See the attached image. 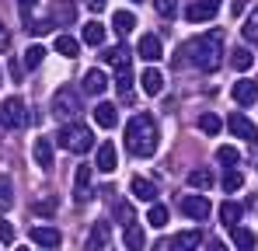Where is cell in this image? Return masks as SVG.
<instances>
[{"label": "cell", "instance_id": "4fadbf2b", "mask_svg": "<svg viewBox=\"0 0 258 251\" xmlns=\"http://www.w3.org/2000/svg\"><path fill=\"white\" fill-rule=\"evenodd\" d=\"M140 87H143V94L157 98V94L164 91V74H161V70H154V67H147V70L140 74Z\"/></svg>", "mask_w": 258, "mask_h": 251}, {"label": "cell", "instance_id": "cb8c5ba5", "mask_svg": "<svg viewBox=\"0 0 258 251\" xmlns=\"http://www.w3.org/2000/svg\"><path fill=\"white\" fill-rule=\"evenodd\" d=\"M105 87H108V77H105L101 70H87L84 74V91L87 94H101Z\"/></svg>", "mask_w": 258, "mask_h": 251}, {"label": "cell", "instance_id": "7c38bea8", "mask_svg": "<svg viewBox=\"0 0 258 251\" xmlns=\"http://www.w3.org/2000/svg\"><path fill=\"white\" fill-rule=\"evenodd\" d=\"M129 192H133V199L150 203V206H154V199H157V185H154V181H147V178H140V174L129 181Z\"/></svg>", "mask_w": 258, "mask_h": 251}, {"label": "cell", "instance_id": "603a6c76", "mask_svg": "<svg viewBox=\"0 0 258 251\" xmlns=\"http://www.w3.org/2000/svg\"><path fill=\"white\" fill-rule=\"evenodd\" d=\"M122 241H126L129 251H143V244H147V237H143V227L140 223H129L126 230H122Z\"/></svg>", "mask_w": 258, "mask_h": 251}, {"label": "cell", "instance_id": "ba28073f", "mask_svg": "<svg viewBox=\"0 0 258 251\" xmlns=\"http://www.w3.org/2000/svg\"><path fill=\"white\" fill-rule=\"evenodd\" d=\"M227 129L234 133V136H241V140H248V143H255L258 140V126L248 119V115H241V112H234L230 119H227Z\"/></svg>", "mask_w": 258, "mask_h": 251}, {"label": "cell", "instance_id": "d6986e66", "mask_svg": "<svg viewBox=\"0 0 258 251\" xmlns=\"http://www.w3.org/2000/svg\"><path fill=\"white\" fill-rule=\"evenodd\" d=\"M171 244L178 251H196L199 244H203V230H181V234H174Z\"/></svg>", "mask_w": 258, "mask_h": 251}, {"label": "cell", "instance_id": "3957f363", "mask_svg": "<svg viewBox=\"0 0 258 251\" xmlns=\"http://www.w3.org/2000/svg\"><path fill=\"white\" fill-rule=\"evenodd\" d=\"M56 143H59L63 150H70V154H87V150L94 147V133H91V126H84V122H67L56 133Z\"/></svg>", "mask_w": 258, "mask_h": 251}, {"label": "cell", "instance_id": "4316f807", "mask_svg": "<svg viewBox=\"0 0 258 251\" xmlns=\"http://www.w3.org/2000/svg\"><path fill=\"white\" fill-rule=\"evenodd\" d=\"M188 185H192V189H199V192L213 189V171H206V167H196V171H188Z\"/></svg>", "mask_w": 258, "mask_h": 251}, {"label": "cell", "instance_id": "5bb4252c", "mask_svg": "<svg viewBox=\"0 0 258 251\" xmlns=\"http://www.w3.org/2000/svg\"><path fill=\"white\" fill-rule=\"evenodd\" d=\"M94 122L101 126V129H115V126H119L115 105H112V101H98V105H94Z\"/></svg>", "mask_w": 258, "mask_h": 251}, {"label": "cell", "instance_id": "8d00e7d4", "mask_svg": "<svg viewBox=\"0 0 258 251\" xmlns=\"http://www.w3.org/2000/svg\"><path fill=\"white\" fill-rule=\"evenodd\" d=\"M241 185H244V174H241V171H237V167H234V171H227V174H223V192H237V189H241Z\"/></svg>", "mask_w": 258, "mask_h": 251}, {"label": "cell", "instance_id": "44dd1931", "mask_svg": "<svg viewBox=\"0 0 258 251\" xmlns=\"http://www.w3.org/2000/svg\"><path fill=\"white\" fill-rule=\"evenodd\" d=\"M112 28H115L119 39L129 35V32L136 28V14H133V11H115V14H112Z\"/></svg>", "mask_w": 258, "mask_h": 251}, {"label": "cell", "instance_id": "8fae6325", "mask_svg": "<svg viewBox=\"0 0 258 251\" xmlns=\"http://www.w3.org/2000/svg\"><path fill=\"white\" fill-rule=\"evenodd\" d=\"M136 56H143L147 63H157V59L164 56V45H161V39H157V35H143V39H140V45H136Z\"/></svg>", "mask_w": 258, "mask_h": 251}, {"label": "cell", "instance_id": "30bf717a", "mask_svg": "<svg viewBox=\"0 0 258 251\" xmlns=\"http://www.w3.org/2000/svg\"><path fill=\"white\" fill-rule=\"evenodd\" d=\"M59 241H63V234L56 227H32V244L52 251V248H59Z\"/></svg>", "mask_w": 258, "mask_h": 251}, {"label": "cell", "instance_id": "681fc988", "mask_svg": "<svg viewBox=\"0 0 258 251\" xmlns=\"http://www.w3.org/2000/svg\"><path fill=\"white\" fill-rule=\"evenodd\" d=\"M0 84H4V74H0Z\"/></svg>", "mask_w": 258, "mask_h": 251}, {"label": "cell", "instance_id": "b9f144b4", "mask_svg": "<svg viewBox=\"0 0 258 251\" xmlns=\"http://www.w3.org/2000/svg\"><path fill=\"white\" fill-rule=\"evenodd\" d=\"M18 4H21V14H25V28H32V25H35V18H32V4H35V0H18Z\"/></svg>", "mask_w": 258, "mask_h": 251}, {"label": "cell", "instance_id": "bcb514c9", "mask_svg": "<svg viewBox=\"0 0 258 251\" xmlns=\"http://www.w3.org/2000/svg\"><path fill=\"white\" fill-rule=\"evenodd\" d=\"M171 248H174V244H171V241H164V237H161V241L154 244V251H171Z\"/></svg>", "mask_w": 258, "mask_h": 251}, {"label": "cell", "instance_id": "8992f818", "mask_svg": "<svg viewBox=\"0 0 258 251\" xmlns=\"http://www.w3.org/2000/svg\"><path fill=\"white\" fill-rule=\"evenodd\" d=\"M216 11H220V0H196V4L185 7V18L192 25H203V21H213Z\"/></svg>", "mask_w": 258, "mask_h": 251}, {"label": "cell", "instance_id": "e0dca14e", "mask_svg": "<svg viewBox=\"0 0 258 251\" xmlns=\"http://www.w3.org/2000/svg\"><path fill=\"white\" fill-rule=\"evenodd\" d=\"M105 59L115 67V70H129V59H133V49H129L126 42H119V45H112V49H105Z\"/></svg>", "mask_w": 258, "mask_h": 251}, {"label": "cell", "instance_id": "1f68e13d", "mask_svg": "<svg viewBox=\"0 0 258 251\" xmlns=\"http://www.w3.org/2000/svg\"><path fill=\"white\" fill-rule=\"evenodd\" d=\"M84 42L87 45H101V42H105V25H101V21H87L84 25Z\"/></svg>", "mask_w": 258, "mask_h": 251}, {"label": "cell", "instance_id": "7bdbcfd3", "mask_svg": "<svg viewBox=\"0 0 258 251\" xmlns=\"http://www.w3.org/2000/svg\"><path fill=\"white\" fill-rule=\"evenodd\" d=\"M56 209V199H42V203H35V216H49Z\"/></svg>", "mask_w": 258, "mask_h": 251}, {"label": "cell", "instance_id": "52a82bcc", "mask_svg": "<svg viewBox=\"0 0 258 251\" xmlns=\"http://www.w3.org/2000/svg\"><path fill=\"white\" fill-rule=\"evenodd\" d=\"M181 213H185L188 220H210L213 206H210L206 196H185V199H181Z\"/></svg>", "mask_w": 258, "mask_h": 251}, {"label": "cell", "instance_id": "7a4b0ae2", "mask_svg": "<svg viewBox=\"0 0 258 251\" xmlns=\"http://www.w3.org/2000/svg\"><path fill=\"white\" fill-rule=\"evenodd\" d=\"M126 147L133 157H154V150H157V122L150 115H133L126 122Z\"/></svg>", "mask_w": 258, "mask_h": 251}, {"label": "cell", "instance_id": "ffe728a7", "mask_svg": "<svg viewBox=\"0 0 258 251\" xmlns=\"http://www.w3.org/2000/svg\"><path fill=\"white\" fill-rule=\"evenodd\" d=\"M32 154H35V164L42 167V171H49V167H52V140L39 136V140H35V150H32Z\"/></svg>", "mask_w": 258, "mask_h": 251}, {"label": "cell", "instance_id": "d4e9b609", "mask_svg": "<svg viewBox=\"0 0 258 251\" xmlns=\"http://www.w3.org/2000/svg\"><path fill=\"white\" fill-rule=\"evenodd\" d=\"M56 52L67 56V59H74V56H81V42L74 39V35H56Z\"/></svg>", "mask_w": 258, "mask_h": 251}, {"label": "cell", "instance_id": "2e32d148", "mask_svg": "<svg viewBox=\"0 0 258 251\" xmlns=\"http://www.w3.org/2000/svg\"><path fill=\"white\" fill-rule=\"evenodd\" d=\"M234 101L237 105H255L258 101V84L255 81H234Z\"/></svg>", "mask_w": 258, "mask_h": 251}, {"label": "cell", "instance_id": "83f0119b", "mask_svg": "<svg viewBox=\"0 0 258 251\" xmlns=\"http://www.w3.org/2000/svg\"><path fill=\"white\" fill-rule=\"evenodd\" d=\"M241 213H244V209L237 206V203H223V206H220V220H223V227H230V230H234V227H241V223H237V220H241Z\"/></svg>", "mask_w": 258, "mask_h": 251}, {"label": "cell", "instance_id": "484cf974", "mask_svg": "<svg viewBox=\"0 0 258 251\" xmlns=\"http://www.w3.org/2000/svg\"><path fill=\"white\" fill-rule=\"evenodd\" d=\"M251 63H255V56H251V52H248L244 45L230 52V67H234L237 74H248V70H251Z\"/></svg>", "mask_w": 258, "mask_h": 251}, {"label": "cell", "instance_id": "7402d4cb", "mask_svg": "<svg viewBox=\"0 0 258 251\" xmlns=\"http://www.w3.org/2000/svg\"><path fill=\"white\" fill-rule=\"evenodd\" d=\"M105 244H108V223H105V220H98V223H94V230L87 234V251H101Z\"/></svg>", "mask_w": 258, "mask_h": 251}, {"label": "cell", "instance_id": "ab89813d", "mask_svg": "<svg viewBox=\"0 0 258 251\" xmlns=\"http://www.w3.org/2000/svg\"><path fill=\"white\" fill-rule=\"evenodd\" d=\"M52 28H56V21H52V18H42V21H35L28 32H32V35H49Z\"/></svg>", "mask_w": 258, "mask_h": 251}, {"label": "cell", "instance_id": "f546056e", "mask_svg": "<svg viewBox=\"0 0 258 251\" xmlns=\"http://www.w3.org/2000/svg\"><path fill=\"white\" fill-rule=\"evenodd\" d=\"M115 91H119L122 101H133V74L129 70H119L115 74Z\"/></svg>", "mask_w": 258, "mask_h": 251}, {"label": "cell", "instance_id": "9a60e30c", "mask_svg": "<svg viewBox=\"0 0 258 251\" xmlns=\"http://www.w3.org/2000/svg\"><path fill=\"white\" fill-rule=\"evenodd\" d=\"M115 164H119L115 143H101V147H98V157H94V167H98V171H105V174H112Z\"/></svg>", "mask_w": 258, "mask_h": 251}, {"label": "cell", "instance_id": "6da1fadb", "mask_svg": "<svg viewBox=\"0 0 258 251\" xmlns=\"http://www.w3.org/2000/svg\"><path fill=\"white\" fill-rule=\"evenodd\" d=\"M185 56L192 59V67L213 74L216 67H220V59H223V32L213 28L206 35H196L192 42H185Z\"/></svg>", "mask_w": 258, "mask_h": 251}, {"label": "cell", "instance_id": "c3c4849f", "mask_svg": "<svg viewBox=\"0 0 258 251\" xmlns=\"http://www.w3.org/2000/svg\"><path fill=\"white\" fill-rule=\"evenodd\" d=\"M14 251H28V248H14Z\"/></svg>", "mask_w": 258, "mask_h": 251}, {"label": "cell", "instance_id": "5b68a950", "mask_svg": "<svg viewBox=\"0 0 258 251\" xmlns=\"http://www.w3.org/2000/svg\"><path fill=\"white\" fill-rule=\"evenodd\" d=\"M52 112H56V119H74V115L81 112V94H77L74 87H56V94H52Z\"/></svg>", "mask_w": 258, "mask_h": 251}, {"label": "cell", "instance_id": "4dcf8cb0", "mask_svg": "<svg viewBox=\"0 0 258 251\" xmlns=\"http://www.w3.org/2000/svg\"><path fill=\"white\" fill-rule=\"evenodd\" d=\"M241 35H244V42H248V45H258V7L248 14V21L241 25Z\"/></svg>", "mask_w": 258, "mask_h": 251}, {"label": "cell", "instance_id": "f1b7e54d", "mask_svg": "<svg viewBox=\"0 0 258 251\" xmlns=\"http://www.w3.org/2000/svg\"><path fill=\"white\" fill-rule=\"evenodd\" d=\"M42 59H45V45H42V42H35V45H28V49H25V70L42 67Z\"/></svg>", "mask_w": 258, "mask_h": 251}, {"label": "cell", "instance_id": "74e56055", "mask_svg": "<svg viewBox=\"0 0 258 251\" xmlns=\"http://www.w3.org/2000/svg\"><path fill=\"white\" fill-rule=\"evenodd\" d=\"M115 220H119V223H136V220H133V206H129V203H115Z\"/></svg>", "mask_w": 258, "mask_h": 251}, {"label": "cell", "instance_id": "277c9868", "mask_svg": "<svg viewBox=\"0 0 258 251\" xmlns=\"http://www.w3.org/2000/svg\"><path fill=\"white\" fill-rule=\"evenodd\" d=\"M0 126L4 129H21V126H28V105H25V98H4V105H0Z\"/></svg>", "mask_w": 258, "mask_h": 251}, {"label": "cell", "instance_id": "60d3db41", "mask_svg": "<svg viewBox=\"0 0 258 251\" xmlns=\"http://www.w3.org/2000/svg\"><path fill=\"white\" fill-rule=\"evenodd\" d=\"M0 241H4V244L14 241V227H11V220H4V216H0Z\"/></svg>", "mask_w": 258, "mask_h": 251}, {"label": "cell", "instance_id": "ee69618b", "mask_svg": "<svg viewBox=\"0 0 258 251\" xmlns=\"http://www.w3.org/2000/svg\"><path fill=\"white\" fill-rule=\"evenodd\" d=\"M11 49V32H7V25L0 21V52H7Z\"/></svg>", "mask_w": 258, "mask_h": 251}, {"label": "cell", "instance_id": "e575fe53", "mask_svg": "<svg viewBox=\"0 0 258 251\" xmlns=\"http://www.w3.org/2000/svg\"><path fill=\"white\" fill-rule=\"evenodd\" d=\"M147 223H150V227H164V223H168V209L161 206V203H154L150 213H147Z\"/></svg>", "mask_w": 258, "mask_h": 251}, {"label": "cell", "instance_id": "9c48e42d", "mask_svg": "<svg viewBox=\"0 0 258 251\" xmlns=\"http://www.w3.org/2000/svg\"><path fill=\"white\" fill-rule=\"evenodd\" d=\"M91 164H81L77 167V174H74V199L77 203H87L91 199Z\"/></svg>", "mask_w": 258, "mask_h": 251}, {"label": "cell", "instance_id": "f35d334b", "mask_svg": "<svg viewBox=\"0 0 258 251\" xmlns=\"http://www.w3.org/2000/svg\"><path fill=\"white\" fill-rule=\"evenodd\" d=\"M154 7H157V14H161V18H174L178 0H154Z\"/></svg>", "mask_w": 258, "mask_h": 251}, {"label": "cell", "instance_id": "f6af8a7d", "mask_svg": "<svg viewBox=\"0 0 258 251\" xmlns=\"http://www.w3.org/2000/svg\"><path fill=\"white\" fill-rule=\"evenodd\" d=\"M206 251H227V244H223V241L216 237V241H210V244H206Z\"/></svg>", "mask_w": 258, "mask_h": 251}, {"label": "cell", "instance_id": "d590c367", "mask_svg": "<svg viewBox=\"0 0 258 251\" xmlns=\"http://www.w3.org/2000/svg\"><path fill=\"white\" fill-rule=\"evenodd\" d=\"M199 129H203L206 136H216V133H220V115H213V112L199 115Z\"/></svg>", "mask_w": 258, "mask_h": 251}, {"label": "cell", "instance_id": "836d02e7", "mask_svg": "<svg viewBox=\"0 0 258 251\" xmlns=\"http://www.w3.org/2000/svg\"><path fill=\"white\" fill-rule=\"evenodd\" d=\"M14 206V185L7 174H0V209H11Z\"/></svg>", "mask_w": 258, "mask_h": 251}, {"label": "cell", "instance_id": "d6a6232c", "mask_svg": "<svg viewBox=\"0 0 258 251\" xmlns=\"http://www.w3.org/2000/svg\"><path fill=\"white\" fill-rule=\"evenodd\" d=\"M216 161L227 167V171H234V164L241 161V154H237V147H220V150H216Z\"/></svg>", "mask_w": 258, "mask_h": 251}, {"label": "cell", "instance_id": "ac0fdd59", "mask_svg": "<svg viewBox=\"0 0 258 251\" xmlns=\"http://www.w3.org/2000/svg\"><path fill=\"white\" fill-rule=\"evenodd\" d=\"M230 237H234V248H237V251H255L258 248L255 230H248V227H234Z\"/></svg>", "mask_w": 258, "mask_h": 251}, {"label": "cell", "instance_id": "7dc6e473", "mask_svg": "<svg viewBox=\"0 0 258 251\" xmlns=\"http://www.w3.org/2000/svg\"><path fill=\"white\" fill-rule=\"evenodd\" d=\"M87 7H91V11L98 14V11H105V0H87Z\"/></svg>", "mask_w": 258, "mask_h": 251}]
</instances>
